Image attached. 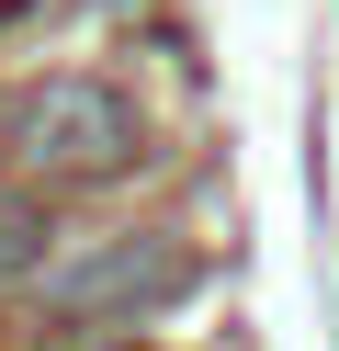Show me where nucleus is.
Here are the masks:
<instances>
[{"label":"nucleus","mask_w":339,"mask_h":351,"mask_svg":"<svg viewBox=\"0 0 339 351\" xmlns=\"http://www.w3.org/2000/svg\"><path fill=\"white\" fill-rule=\"evenodd\" d=\"M0 159L45 170V182H102V170L136 159V102L90 69H45L0 102Z\"/></svg>","instance_id":"nucleus-1"},{"label":"nucleus","mask_w":339,"mask_h":351,"mask_svg":"<svg viewBox=\"0 0 339 351\" xmlns=\"http://www.w3.org/2000/svg\"><path fill=\"white\" fill-rule=\"evenodd\" d=\"M181 283H192V261H181L170 238H102V250H79L57 283H45V317L57 328H113V317L170 306Z\"/></svg>","instance_id":"nucleus-2"},{"label":"nucleus","mask_w":339,"mask_h":351,"mask_svg":"<svg viewBox=\"0 0 339 351\" xmlns=\"http://www.w3.org/2000/svg\"><path fill=\"white\" fill-rule=\"evenodd\" d=\"M45 238H57V227H45V204H34V193H0V283H23V272H34V261H45Z\"/></svg>","instance_id":"nucleus-3"}]
</instances>
